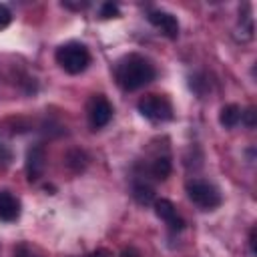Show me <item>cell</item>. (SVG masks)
Instances as JSON below:
<instances>
[{"label": "cell", "instance_id": "5", "mask_svg": "<svg viewBox=\"0 0 257 257\" xmlns=\"http://www.w3.org/2000/svg\"><path fill=\"white\" fill-rule=\"evenodd\" d=\"M110 118H112V106L106 100V96H102V94L92 96L90 102H88V122H90V126L94 131H98V128L106 126L110 122Z\"/></svg>", "mask_w": 257, "mask_h": 257}, {"label": "cell", "instance_id": "14", "mask_svg": "<svg viewBox=\"0 0 257 257\" xmlns=\"http://www.w3.org/2000/svg\"><path fill=\"white\" fill-rule=\"evenodd\" d=\"M241 120H243V124L247 128H253L257 124V110H255V106H249L247 110H241Z\"/></svg>", "mask_w": 257, "mask_h": 257}, {"label": "cell", "instance_id": "4", "mask_svg": "<svg viewBox=\"0 0 257 257\" xmlns=\"http://www.w3.org/2000/svg\"><path fill=\"white\" fill-rule=\"evenodd\" d=\"M139 112L149 120H169L173 116L171 102L159 94H147L139 100Z\"/></svg>", "mask_w": 257, "mask_h": 257}, {"label": "cell", "instance_id": "19", "mask_svg": "<svg viewBox=\"0 0 257 257\" xmlns=\"http://www.w3.org/2000/svg\"><path fill=\"white\" fill-rule=\"evenodd\" d=\"M249 247H251V253L255 255L257 253V249H255V229H251V233H249Z\"/></svg>", "mask_w": 257, "mask_h": 257}, {"label": "cell", "instance_id": "16", "mask_svg": "<svg viewBox=\"0 0 257 257\" xmlns=\"http://www.w3.org/2000/svg\"><path fill=\"white\" fill-rule=\"evenodd\" d=\"M10 20H12V12L8 10V6L0 4V30L6 28V26L10 24Z\"/></svg>", "mask_w": 257, "mask_h": 257}, {"label": "cell", "instance_id": "18", "mask_svg": "<svg viewBox=\"0 0 257 257\" xmlns=\"http://www.w3.org/2000/svg\"><path fill=\"white\" fill-rule=\"evenodd\" d=\"M120 257H141V253H139L135 247H128V249H124V251L120 253Z\"/></svg>", "mask_w": 257, "mask_h": 257}, {"label": "cell", "instance_id": "12", "mask_svg": "<svg viewBox=\"0 0 257 257\" xmlns=\"http://www.w3.org/2000/svg\"><path fill=\"white\" fill-rule=\"evenodd\" d=\"M171 169H173V165H171V159L169 157H157L153 161V165H151V173L159 181H165L171 175Z\"/></svg>", "mask_w": 257, "mask_h": 257}, {"label": "cell", "instance_id": "8", "mask_svg": "<svg viewBox=\"0 0 257 257\" xmlns=\"http://www.w3.org/2000/svg\"><path fill=\"white\" fill-rule=\"evenodd\" d=\"M44 165H46V155H44V149L40 145L28 149L26 153V175H28V181H38L44 173Z\"/></svg>", "mask_w": 257, "mask_h": 257}, {"label": "cell", "instance_id": "10", "mask_svg": "<svg viewBox=\"0 0 257 257\" xmlns=\"http://www.w3.org/2000/svg\"><path fill=\"white\" fill-rule=\"evenodd\" d=\"M241 120V108L237 104H225L219 112V122L225 128H233L237 122Z\"/></svg>", "mask_w": 257, "mask_h": 257}, {"label": "cell", "instance_id": "2", "mask_svg": "<svg viewBox=\"0 0 257 257\" xmlns=\"http://www.w3.org/2000/svg\"><path fill=\"white\" fill-rule=\"evenodd\" d=\"M56 62L68 74H80L90 64V52L80 42H66L56 50Z\"/></svg>", "mask_w": 257, "mask_h": 257}, {"label": "cell", "instance_id": "3", "mask_svg": "<svg viewBox=\"0 0 257 257\" xmlns=\"http://www.w3.org/2000/svg\"><path fill=\"white\" fill-rule=\"evenodd\" d=\"M187 195L197 207H201L205 211H211L221 205V195H219L217 187H213L207 181H191L187 185Z\"/></svg>", "mask_w": 257, "mask_h": 257}, {"label": "cell", "instance_id": "7", "mask_svg": "<svg viewBox=\"0 0 257 257\" xmlns=\"http://www.w3.org/2000/svg\"><path fill=\"white\" fill-rule=\"evenodd\" d=\"M149 22L159 28L167 38H177L179 36V22L177 18L171 14V12H165V10H151L149 12Z\"/></svg>", "mask_w": 257, "mask_h": 257}, {"label": "cell", "instance_id": "15", "mask_svg": "<svg viewBox=\"0 0 257 257\" xmlns=\"http://www.w3.org/2000/svg\"><path fill=\"white\" fill-rule=\"evenodd\" d=\"M118 14H120V10H118V6L112 4V2H104V4L100 6V18H116Z\"/></svg>", "mask_w": 257, "mask_h": 257}, {"label": "cell", "instance_id": "11", "mask_svg": "<svg viewBox=\"0 0 257 257\" xmlns=\"http://www.w3.org/2000/svg\"><path fill=\"white\" fill-rule=\"evenodd\" d=\"M133 197L139 205H145V207L155 203V191L147 183H135L133 185Z\"/></svg>", "mask_w": 257, "mask_h": 257}, {"label": "cell", "instance_id": "1", "mask_svg": "<svg viewBox=\"0 0 257 257\" xmlns=\"http://www.w3.org/2000/svg\"><path fill=\"white\" fill-rule=\"evenodd\" d=\"M114 78L124 90H139L155 78V66L141 54H128L116 62Z\"/></svg>", "mask_w": 257, "mask_h": 257}, {"label": "cell", "instance_id": "9", "mask_svg": "<svg viewBox=\"0 0 257 257\" xmlns=\"http://www.w3.org/2000/svg\"><path fill=\"white\" fill-rule=\"evenodd\" d=\"M20 217V201L10 191H0V221L12 223Z\"/></svg>", "mask_w": 257, "mask_h": 257}, {"label": "cell", "instance_id": "13", "mask_svg": "<svg viewBox=\"0 0 257 257\" xmlns=\"http://www.w3.org/2000/svg\"><path fill=\"white\" fill-rule=\"evenodd\" d=\"M66 165L72 169V171H82L84 165H86V155L82 151H70L66 155Z\"/></svg>", "mask_w": 257, "mask_h": 257}, {"label": "cell", "instance_id": "17", "mask_svg": "<svg viewBox=\"0 0 257 257\" xmlns=\"http://www.w3.org/2000/svg\"><path fill=\"white\" fill-rule=\"evenodd\" d=\"M88 257H114L112 255V251H108V249H104V247H100V249H96V251H92Z\"/></svg>", "mask_w": 257, "mask_h": 257}, {"label": "cell", "instance_id": "6", "mask_svg": "<svg viewBox=\"0 0 257 257\" xmlns=\"http://www.w3.org/2000/svg\"><path fill=\"white\" fill-rule=\"evenodd\" d=\"M153 207H155L157 217H159V219H163V221L169 225V229H171V231H175V233H177V231H181V229L185 227V221L179 217V213H177L175 205H173L169 199H155Z\"/></svg>", "mask_w": 257, "mask_h": 257}]
</instances>
